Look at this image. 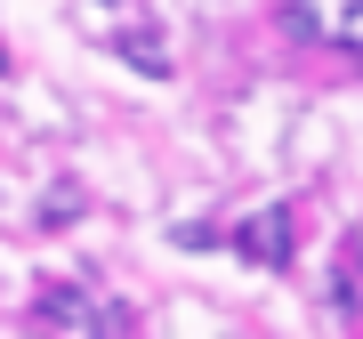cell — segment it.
<instances>
[{
	"label": "cell",
	"instance_id": "5b68a950",
	"mask_svg": "<svg viewBox=\"0 0 363 339\" xmlns=\"http://www.w3.org/2000/svg\"><path fill=\"white\" fill-rule=\"evenodd\" d=\"M339 49L363 57V0H347V16H339Z\"/></svg>",
	"mask_w": 363,
	"mask_h": 339
},
{
	"label": "cell",
	"instance_id": "52a82bcc",
	"mask_svg": "<svg viewBox=\"0 0 363 339\" xmlns=\"http://www.w3.org/2000/svg\"><path fill=\"white\" fill-rule=\"evenodd\" d=\"M97 9H113V0H97Z\"/></svg>",
	"mask_w": 363,
	"mask_h": 339
},
{
	"label": "cell",
	"instance_id": "277c9868",
	"mask_svg": "<svg viewBox=\"0 0 363 339\" xmlns=\"http://www.w3.org/2000/svg\"><path fill=\"white\" fill-rule=\"evenodd\" d=\"M40 323H81L89 331V307H81L73 291H49V299H40Z\"/></svg>",
	"mask_w": 363,
	"mask_h": 339
},
{
	"label": "cell",
	"instance_id": "7a4b0ae2",
	"mask_svg": "<svg viewBox=\"0 0 363 339\" xmlns=\"http://www.w3.org/2000/svg\"><path fill=\"white\" fill-rule=\"evenodd\" d=\"M113 57H121L130 73H145V81H169V49H162L154 33H121V40H113Z\"/></svg>",
	"mask_w": 363,
	"mask_h": 339
},
{
	"label": "cell",
	"instance_id": "3957f363",
	"mask_svg": "<svg viewBox=\"0 0 363 339\" xmlns=\"http://www.w3.org/2000/svg\"><path fill=\"white\" fill-rule=\"evenodd\" d=\"M274 25H283L291 40H315V33H323V16H315L307 0H283V9H274Z\"/></svg>",
	"mask_w": 363,
	"mask_h": 339
},
{
	"label": "cell",
	"instance_id": "8992f818",
	"mask_svg": "<svg viewBox=\"0 0 363 339\" xmlns=\"http://www.w3.org/2000/svg\"><path fill=\"white\" fill-rule=\"evenodd\" d=\"M0 73H9V49H0Z\"/></svg>",
	"mask_w": 363,
	"mask_h": 339
},
{
	"label": "cell",
	"instance_id": "6da1fadb",
	"mask_svg": "<svg viewBox=\"0 0 363 339\" xmlns=\"http://www.w3.org/2000/svg\"><path fill=\"white\" fill-rule=\"evenodd\" d=\"M234 250H242V259L250 267H291V210L283 202H274V210H259V218H242V226H234Z\"/></svg>",
	"mask_w": 363,
	"mask_h": 339
}]
</instances>
